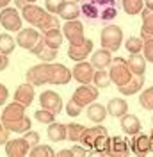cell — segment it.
Here are the masks:
<instances>
[{"label":"cell","mask_w":153,"mask_h":157,"mask_svg":"<svg viewBox=\"0 0 153 157\" xmlns=\"http://www.w3.org/2000/svg\"><path fill=\"white\" fill-rule=\"evenodd\" d=\"M71 70L64 66V64H57V63H41L36 64L25 73L27 82L32 86H43V84H55V86H62L71 80Z\"/></svg>","instance_id":"6da1fadb"},{"label":"cell","mask_w":153,"mask_h":157,"mask_svg":"<svg viewBox=\"0 0 153 157\" xmlns=\"http://www.w3.org/2000/svg\"><path fill=\"white\" fill-rule=\"evenodd\" d=\"M80 13L91 23H107L118 16V2L116 0H80Z\"/></svg>","instance_id":"7a4b0ae2"},{"label":"cell","mask_w":153,"mask_h":157,"mask_svg":"<svg viewBox=\"0 0 153 157\" xmlns=\"http://www.w3.org/2000/svg\"><path fill=\"white\" fill-rule=\"evenodd\" d=\"M21 14H23V20H27L30 25L38 27L41 32L61 29V20H59L55 14L41 9L36 4H27V6L21 9Z\"/></svg>","instance_id":"3957f363"},{"label":"cell","mask_w":153,"mask_h":157,"mask_svg":"<svg viewBox=\"0 0 153 157\" xmlns=\"http://www.w3.org/2000/svg\"><path fill=\"white\" fill-rule=\"evenodd\" d=\"M109 73H110V80H112V84H116L118 88H121V86H125V84H128L130 78L134 77V73L130 71V68H128V64H126V61H125L123 57H112Z\"/></svg>","instance_id":"277c9868"},{"label":"cell","mask_w":153,"mask_h":157,"mask_svg":"<svg viewBox=\"0 0 153 157\" xmlns=\"http://www.w3.org/2000/svg\"><path fill=\"white\" fill-rule=\"evenodd\" d=\"M100 39H102V48L109 50L110 54L118 52L121 43H123V29L119 25H107L105 29L102 30Z\"/></svg>","instance_id":"5b68a950"},{"label":"cell","mask_w":153,"mask_h":157,"mask_svg":"<svg viewBox=\"0 0 153 157\" xmlns=\"http://www.w3.org/2000/svg\"><path fill=\"white\" fill-rule=\"evenodd\" d=\"M96 98H98V89H96V86H89V84H84V86H80V88H76V89H75V93H73L71 100L75 102L76 105L84 107V105H89V104H93Z\"/></svg>","instance_id":"8992f818"},{"label":"cell","mask_w":153,"mask_h":157,"mask_svg":"<svg viewBox=\"0 0 153 157\" xmlns=\"http://www.w3.org/2000/svg\"><path fill=\"white\" fill-rule=\"evenodd\" d=\"M62 32H64V38L71 43V45H80L84 41V25L78 21V20H71V21H66L64 27H62Z\"/></svg>","instance_id":"52a82bcc"},{"label":"cell","mask_w":153,"mask_h":157,"mask_svg":"<svg viewBox=\"0 0 153 157\" xmlns=\"http://www.w3.org/2000/svg\"><path fill=\"white\" fill-rule=\"evenodd\" d=\"M21 20L23 18L18 14V11L13 7H4L0 11V23L7 30H21Z\"/></svg>","instance_id":"ba28073f"},{"label":"cell","mask_w":153,"mask_h":157,"mask_svg":"<svg viewBox=\"0 0 153 157\" xmlns=\"http://www.w3.org/2000/svg\"><path fill=\"white\" fill-rule=\"evenodd\" d=\"M39 104H41L43 109H48V111H52L55 114H59L62 111V98H61V95L55 93V91H50V89L43 91L39 95Z\"/></svg>","instance_id":"9c48e42d"},{"label":"cell","mask_w":153,"mask_h":157,"mask_svg":"<svg viewBox=\"0 0 153 157\" xmlns=\"http://www.w3.org/2000/svg\"><path fill=\"white\" fill-rule=\"evenodd\" d=\"M25 109L21 104L18 102H13V104H7L6 109L2 111V114H0V120H2V125H7V123H14V121H20L23 116H27L25 114Z\"/></svg>","instance_id":"30bf717a"},{"label":"cell","mask_w":153,"mask_h":157,"mask_svg":"<svg viewBox=\"0 0 153 157\" xmlns=\"http://www.w3.org/2000/svg\"><path fill=\"white\" fill-rule=\"evenodd\" d=\"M95 66L91 63H86V61H78L75 64V68L71 70V75L75 80L82 82V84H91V80L95 77Z\"/></svg>","instance_id":"8fae6325"},{"label":"cell","mask_w":153,"mask_h":157,"mask_svg":"<svg viewBox=\"0 0 153 157\" xmlns=\"http://www.w3.org/2000/svg\"><path fill=\"white\" fill-rule=\"evenodd\" d=\"M93 47H95L93 39H84L80 45H69V48H68V57L73 59L75 63L84 61V59H87L89 54L93 52Z\"/></svg>","instance_id":"7c38bea8"},{"label":"cell","mask_w":153,"mask_h":157,"mask_svg":"<svg viewBox=\"0 0 153 157\" xmlns=\"http://www.w3.org/2000/svg\"><path fill=\"white\" fill-rule=\"evenodd\" d=\"M39 38H41V34L36 29H21L18 30V36H16V45H20V48L32 50L38 45Z\"/></svg>","instance_id":"4fadbf2b"},{"label":"cell","mask_w":153,"mask_h":157,"mask_svg":"<svg viewBox=\"0 0 153 157\" xmlns=\"http://www.w3.org/2000/svg\"><path fill=\"white\" fill-rule=\"evenodd\" d=\"M130 143V150L134 152L135 155H148L151 152V143H150V136L146 134H134Z\"/></svg>","instance_id":"5bb4252c"},{"label":"cell","mask_w":153,"mask_h":157,"mask_svg":"<svg viewBox=\"0 0 153 157\" xmlns=\"http://www.w3.org/2000/svg\"><path fill=\"white\" fill-rule=\"evenodd\" d=\"M30 150V145L23 139V137H20V139H11L6 143V154L9 157H23L27 155Z\"/></svg>","instance_id":"9a60e30c"},{"label":"cell","mask_w":153,"mask_h":157,"mask_svg":"<svg viewBox=\"0 0 153 157\" xmlns=\"http://www.w3.org/2000/svg\"><path fill=\"white\" fill-rule=\"evenodd\" d=\"M14 102L21 104L23 107L32 105V102H34V86H32L30 82L21 84V86L16 89V93H14Z\"/></svg>","instance_id":"2e32d148"},{"label":"cell","mask_w":153,"mask_h":157,"mask_svg":"<svg viewBox=\"0 0 153 157\" xmlns=\"http://www.w3.org/2000/svg\"><path fill=\"white\" fill-rule=\"evenodd\" d=\"M30 52H32V54H34L38 59H41L43 63H52L54 59L57 57V50H55V48H50V47H48V45L41 38H39L38 45L30 50Z\"/></svg>","instance_id":"e0dca14e"},{"label":"cell","mask_w":153,"mask_h":157,"mask_svg":"<svg viewBox=\"0 0 153 157\" xmlns=\"http://www.w3.org/2000/svg\"><path fill=\"white\" fill-rule=\"evenodd\" d=\"M107 134H109V132H107V128L102 127V125L86 128V130H84V134H82V137H80V143H82L86 148H91L96 143V139H98V137H100V136H107Z\"/></svg>","instance_id":"ac0fdd59"},{"label":"cell","mask_w":153,"mask_h":157,"mask_svg":"<svg viewBox=\"0 0 153 157\" xmlns=\"http://www.w3.org/2000/svg\"><path fill=\"white\" fill-rule=\"evenodd\" d=\"M121 128L125 130V134L128 136H134V134H139L141 132V120L135 116V114H125L121 116Z\"/></svg>","instance_id":"d6986e66"},{"label":"cell","mask_w":153,"mask_h":157,"mask_svg":"<svg viewBox=\"0 0 153 157\" xmlns=\"http://www.w3.org/2000/svg\"><path fill=\"white\" fill-rule=\"evenodd\" d=\"M47 134H48V139H50V141L59 143V141H62V139H66V137H68L66 125L57 123V121H52V123H48Z\"/></svg>","instance_id":"ffe728a7"},{"label":"cell","mask_w":153,"mask_h":157,"mask_svg":"<svg viewBox=\"0 0 153 157\" xmlns=\"http://www.w3.org/2000/svg\"><path fill=\"white\" fill-rule=\"evenodd\" d=\"M126 111H128V104H126V100H123V98H110V100H109L107 113H109L110 116L121 118V116L126 114Z\"/></svg>","instance_id":"44dd1931"},{"label":"cell","mask_w":153,"mask_h":157,"mask_svg":"<svg viewBox=\"0 0 153 157\" xmlns=\"http://www.w3.org/2000/svg\"><path fill=\"white\" fill-rule=\"evenodd\" d=\"M80 14H82V13H80V6H78L76 2H71V0L64 2V6H62L61 11H59V16H61L62 20H66V21L76 20Z\"/></svg>","instance_id":"7402d4cb"},{"label":"cell","mask_w":153,"mask_h":157,"mask_svg":"<svg viewBox=\"0 0 153 157\" xmlns=\"http://www.w3.org/2000/svg\"><path fill=\"white\" fill-rule=\"evenodd\" d=\"M126 64L134 75H144L146 71V59L141 54H130V57L126 59Z\"/></svg>","instance_id":"603a6c76"},{"label":"cell","mask_w":153,"mask_h":157,"mask_svg":"<svg viewBox=\"0 0 153 157\" xmlns=\"http://www.w3.org/2000/svg\"><path fill=\"white\" fill-rule=\"evenodd\" d=\"M110 63H112V56H110V52L105 50V48L96 50L95 54H93V57H91V64H93L95 68H98V70L110 66Z\"/></svg>","instance_id":"cb8c5ba5"},{"label":"cell","mask_w":153,"mask_h":157,"mask_svg":"<svg viewBox=\"0 0 153 157\" xmlns=\"http://www.w3.org/2000/svg\"><path fill=\"white\" fill-rule=\"evenodd\" d=\"M144 86V75H134V77L130 78V82L128 84H125V86H121L119 89V93L121 95H134V93H137V91H141Z\"/></svg>","instance_id":"d4e9b609"},{"label":"cell","mask_w":153,"mask_h":157,"mask_svg":"<svg viewBox=\"0 0 153 157\" xmlns=\"http://www.w3.org/2000/svg\"><path fill=\"white\" fill-rule=\"evenodd\" d=\"M89 150H91V154H96V155H110V137H109V134L100 136Z\"/></svg>","instance_id":"484cf974"},{"label":"cell","mask_w":153,"mask_h":157,"mask_svg":"<svg viewBox=\"0 0 153 157\" xmlns=\"http://www.w3.org/2000/svg\"><path fill=\"white\" fill-rule=\"evenodd\" d=\"M41 39L47 43L50 48H55V50H57L61 45H62V34H61V30H59V29L41 32Z\"/></svg>","instance_id":"4316f807"},{"label":"cell","mask_w":153,"mask_h":157,"mask_svg":"<svg viewBox=\"0 0 153 157\" xmlns=\"http://www.w3.org/2000/svg\"><path fill=\"white\" fill-rule=\"evenodd\" d=\"M141 18H143V29H141V39L144 38H153V11L144 9L141 11Z\"/></svg>","instance_id":"83f0119b"},{"label":"cell","mask_w":153,"mask_h":157,"mask_svg":"<svg viewBox=\"0 0 153 157\" xmlns=\"http://www.w3.org/2000/svg\"><path fill=\"white\" fill-rule=\"evenodd\" d=\"M107 114H109L107 109L103 105H100V104H89V107H87V118L93 123H102Z\"/></svg>","instance_id":"f1b7e54d"},{"label":"cell","mask_w":153,"mask_h":157,"mask_svg":"<svg viewBox=\"0 0 153 157\" xmlns=\"http://www.w3.org/2000/svg\"><path fill=\"white\" fill-rule=\"evenodd\" d=\"M128 154V141L119 136L110 137V155H121L125 157Z\"/></svg>","instance_id":"f546056e"},{"label":"cell","mask_w":153,"mask_h":157,"mask_svg":"<svg viewBox=\"0 0 153 157\" xmlns=\"http://www.w3.org/2000/svg\"><path fill=\"white\" fill-rule=\"evenodd\" d=\"M16 48V39L9 34H0V54L9 56Z\"/></svg>","instance_id":"4dcf8cb0"},{"label":"cell","mask_w":153,"mask_h":157,"mask_svg":"<svg viewBox=\"0 0 153 157\" xmlns=\"http://www.w3.org/2000/svg\"><path fill=\"white\" fill-rule=\"evenodd\" d=\"M93 82H95L96 88H109V86L112 84V80H110V73L105 71V68L96 70L95 77H93Z\"/></svg>","instance_id":"1f68e13d"},{"label":"cell","mask_w":153,"mask_h":157,"mask_svg":"<svg viewBox=\"0 0 153 157\" xmlns=\"http://www.w3.org/2000/svg\"><path fill=\"white\" fill-rule=\"evenodd\" d=\"M143 6H144V0H123V11L130 16L139 14L143 11Z\"/></svg>","instance_id":"d6a6232c"},{"label":"cell","mask_w":153,"mask_h":157,"mask_svg":"<svg viewBox=\"0 0 153 157\" xmlns=\"http://www.w3.org/2000/svg\"><path fill=\"white\" fill-rule=\"evenodd\" d=\"M66 130H68V139L75 143V141H80V137H82V134H84L86 127L80 125V123H68Z\"/></svg>","instance_id":"836d02e7"},{"label":"cell","mask_w":153,"mask_h":157,"mask_svg":"<svg viewBox=\"0 0 153 157\" xmlns=\"http://www.w3.org/2000/svg\"><path fill=\"white\" fill-rule=\"evenodd\" d=\"M30 157H54L55 155V152H54V148L48 147V145H36V147H32L29 150Z\"/></svg>","instance_id":"e575fe53"},{"label":"cell","mask_w":153,"mask_h":157,"mask_svg":"<svg viewBox=\"0 0 153 157\" xmlns=\"http://www.w3.org/2000/svg\"><path fill=\"white\" fill-rule=\"evenodd\" d=\"M139 104L141 107L146 111H153V86H150L148 89H144L139 97Z\"/></svg>","instance_id":"d590c367"},{"label":"cell","mask_w":153,"mask_h":157,"mask_svg":"<svg viewBox=\"0 0 153 157\" xmlns=\"http://www.w3.org/2000/svg\"><path fill=\"white\" fill-rule=\"evenodd\" d=\"M55 113H52V111H48V109H39V111H36L34 113V120L36 121H39V123H52V121H55Z\"/></svg>","instance_id":"8d00e7d4"},{"label":"cell","mask_w":153,"mask_h":157,"mask_svg":"<svg viewBox=\"0 0 153 157\" xmlns=\"http://www.w3.org/2000/svg\"><path fill=\"white\" fill-rule=\"evenodd\" d=\"M143 45L144 41L141 38H128L126 39V43H125V47H126V50L130 52V54H141V50H143Z\"/></svg>","instance_id":"74e56055"},{"label":"cell","mask_w":153,"mask_h":157,"mask_svg":"<svg viewBox=\"0 0 153 157\" xmlns=\"http://www.w3.org/2000/svg\"><path fill=\"white\" fill-rule=\"evenodd\" d=\"M144 45H143V52H144V59L148 63H153V38H144Z\"/></svg>","instance_id":"f35d334b"},{"label":"cell","mask_w":153,"mask_h":157,"mask_svg":"<svg viewBox=\"0 0 153 157\" xmlns=\"http://www.w3.org/2000/svg\"><path fill=\"white\" fill-rule=\"evenodd\" d=\"M66 0H45V6H47V11L52 13V14H59L61 7L64 6Z\"/></svg>","instance_id":"ab89813d"},{"label":"cell","mask_w":153,"mask_h":157,"mask_svg":"<svg viewBox=\"0 0 153 157\" xmlns=\"http://www.w3.org/2000/svg\"><path fill=\"white\" fill-rule=\"evenodd\" d=\"M23 139H25V141L30 145V148H32V147H36V145H39V139H41V136H39V132L27 130V132H25V136H23Z\"/></svg>","instance_id":"60d3db41"},{"label":"cell","mask_w":153,"mask_h":157,"mask_svg":"<svg viewBox=\"0 0 153 157\" xmlns=\"http://www.w3.org/2000/svg\"><path fill=\"white\" fill-rule=\"evenodd\" d=\"M80 113H82V107H80V105H76L73 100H69V102L66 104V114H68V116H78Z\"/></svg>","instance_id":"b9f144b4"},{"label":"cell","mask_w":153,"mask_h":157,"mask_svg":"<svg viewBox=\"0 0 153 157\" xmlns=\"http://www.w3.org/2000/svg\"><path fill=\"white\" fill-rule=\"evenodd\" d=\"M9 132H11L9 128H6L2 123H0V147L6 145V143L9 141Z\"/></svg>","instance_id":"7bdbcfd3"},{"label":"cell","mask_w":153,"mask_h":157,"mask_svg":"<svg viewBox=\"0 0 153 157\" xmlns=\"http://www.w3.org/2000/svg\"><path fill=\"white\" fill-rule=\"evenodd\" d=\"M71 152H73V155H78V157H84L87 154H91V150L89 148H82V147H71Z\"/></svg>","instance_id":"ee69618b"},{"label":"cell","mask_w":153,"mask_h":157,"mask_svg":"<svg viewBox=\"0 0 153 157\" xmlns=\"http://www.w3.org/2000/svg\"><path fill=\"white\" fill-rule=\"evenodd\" d=\"M7 97H9V89H7L4 84H2V82H0V105H4V104H6Z\"/></svg>","instance_id":"f6af8a7d"},{"label":"cell","mask_w":153,"mask_h":157,"mask_svg":"<svg viewBox=\"0 0 153 157\" xmlns=\"http://www.w3.org/2000/svg\"><path fill=\"white\" fill-rule=\"evenodd\" d=\"M7 66H9V59H7V56L0 54V71H4Z\"/></svg>","instance_id":"bcb514c9"},{"label":"cell","mask_w":153,"mask_h":157,"mask_svg":"<svg viewBox=\"0 0 153 157\" xmlns=\"http://www.w3.org/2000/svg\"><path fill=\"white\" fill-rule=\"evenodd\" d=\"M55 155H59V157H73V152H71V148H69V150H61V152H57Z\"/></svg>","instance_id":"7dc6e473"},{"label":"cell","mask_w":153,"mask_h":157,"mask_svg":"<svg viewBox=\"0 0 153 157\" xmlns=\"http://www.w3.org/2000/svg\"><path fill=\"white\" fill-rule=\"evenodd\" d=\"M13 2H14V4H16V7H18V9H23V7H25V6H27V4H29V2H27V0H13Z\"/></svg>","instance_id":"c3c4849f"},{"label":"cell","mask_w":153,"mask_h":157,"mask_svg":"<svg viewBox=\"0 0 153 157\" xmlns=\"http://www.w3.org/2000/svg\"><path fill=\"white\" fill-rule=\"evenodd\" d=\"M144 4H146V9L153 11V0H144Z\"/></svg>","instance_id":"681fc988"},{"label":"cell","mask_w":153,"mask_h":157,"mask_svg":"<svg viewBox=\"0 0 153 157\" xmlns=\"http://www.w3.org/2000/svg\"><path fill=\"white\" fill-rule=\"evenodd\" d=\"M13 2V0H0V9H4V7H7V4Z\"/></svg>","instance_id":"f907efd6"},{"label":"cell","mask_w":153,"mask_h":157,"mask_svg":"<svg viewBox=\"0 0 153 157\" xmlns=\"http://www.w3.org/2000/svg\"><path fill=\"white\" fill-rule=\"evenodd\" d=\"M150 143H151V152H153V130H151V136H150Z\"/></svg>","instance_id":"816d5d0a"},{"label":"cell","mask_w":153,"mask_h":157,"mask_svg":"<svg viewBox=\"0 0 153 157\" xmlns=\"http://www.w3.org/2000/svg\"><path fill=\"white\" fill-rule=\"evenodd\" d=\"M27 2H29V4H36V2H38V0H27Z\"/></svg>","instance_id":"f5cc1de1"},{"label":"cell","mask_w":153,"mask_h":157,"mask_svg":"<svg viewBox=\"0 0 153 157\" xmlns=\"http://www.w3.org/2000/svg\"><path fill=\"white\" fill-rule=\"evenodd\" d=\"M71 2H78V0H71Z\"/></svg>","instance_id":"db71d44e"},{"label":"cell","mask_w":153,"mask_h":157,"mask_svg":"<svg viewBox=\"0 0 153 157\" xmlns=\"http://www.w3.org/2000/svg\"><path fill=\"white\" fill-rule=\"evenodd\" d=\"M151 123H153V120H151Z\"/></svg>","instance_id":"11a10c76"}]
</instances>
